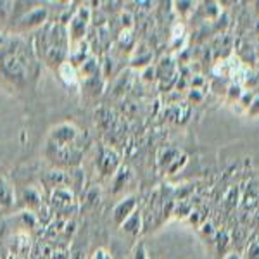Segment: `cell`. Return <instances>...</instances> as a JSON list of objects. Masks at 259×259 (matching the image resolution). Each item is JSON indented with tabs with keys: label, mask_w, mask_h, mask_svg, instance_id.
<instances>
[{
	"label": "cell",
	"mask_w": 259,
	"mask_h": 259,
	"mask_svg": "<svg viewBox=\"0 0 259 259\" xmlns=\"http://www.w3.org/2000/svg\"><path fill=\"white\" fill-rule=\"evenodd\" d=\"M185 162H187V156H183V154H180V156L175 159L173 162H171V166L168 169H166V173L168 175H175L178 169H182L183 166H185Z\"/></svg>",
	"instance_id": "obj_28"
},
{
	"label": "cell",
	"mask_w": 259,
	"mask_h": 259,
	"mask_svg": "<svg viewBox=\"0 0 259 259\" xmlns=\"http://www.w3.org/2000/svg\"><path fill=\"white\" fill-rule=\"evenodd\" d=\"M130 85H132V76H128V73L126 74L123 73L121 76L116 78L114 85H112V89H111L112 97H121V95L130 89Z\"/></svg>",
	"instance_id": "obj_22"
},
{
	"label": "cell",
	"mask_w": 259,
	"mask_h": 259,
	"mask_svg": "<svg viewBox=\"0 0 259 259\" xmlns=\"http://www.w3.org/2000/svg\"><path fill=\"white\" fill-rule=\"evenodd\" d=\"M187 38V26L183 21H177V23H173V26H171V38H169V45L173 50H177V47H182L183 41Z\"/></svg>",
	"instance_id": "obj_17"
},
{
	"label": "cell",
	"mask_w": 259,
	"mask_h": 259,
	"mask_svg": "<svg viewBox=\"0 0 259 259\" xmlns=\"http://www.w3.org/2000/svg\"><path fill=\"white\" fill-rule=\"evenodd\" d=\"M19 200L24 204V207L30 209L31 212H36L45 204L44 202V192L35 185L24 187V189L19 192Z\"/></svg>",
	"instance_id": "obj_10"
},
{
	"label": "cell",
	"mask_w": 259,
	"mask_h": 259,
	"mask_svg": "<svg viewBox=\"0 0 259 259\" xmlns=\"http://www.w3.org/2000/svg\"><path fill=\"white\" fill-rule=\"evenodd\" d=\"M90 259H112V256L109 254V250H107V249L99 247V249H95L94 252H92Z\"/></svg>",
	"instance_id": "obj_33"
},
{
	"label": "cell",
	"mask_w": 259,
	"mask_h": 259,
	"mask_svg": "<svg viewBox=\"0 0 259 259\" xmlns=\"http://www.w3.org/2000/svg\"><path fill=\"white\" fill-rule=\"evenodd\" d=\"M81 132L74 123H59L54 128H50L47 145L57 149H66L76 145L78 139H80Z\"/></svg>",
	"instance_id": "obj_4"
},
{
	"label": "cell",
	"mask_w": 259,
	"mask_h": 259,
	"mask_svg": "<svg viewBox=\"0 0 259 259\" xmlns=\"http://www.w3.org/2000/svg\"><path fill=\"white\" fill-rule=\"evenodd\" d=\"M78 71V78L80 81H89V80H94V78L100 76V62H99V57L97 56H90L83 64H80L76 68Z\"/></svg>",
	"instance_id": "obj_13"
},
{
	"label": "cell",
	"mask_w": 259,
	"mask_h": 259,
	"mask_svg": "<svg viewBox=\"0 0 259 259\" xmlns=\"http://www.w3.org/2000/svg\"><path fill=\"white\" fill-rule=\"evenodd\" d=\"M245 114H247L249 118H257V116H259V92H257V94H254V97H252V100H250L249 109H247Z\"/></svg>",
	"instance_id": "obj_29"
},
{
	"label": "cell",
	"mask_w": 259,
	"mask_h": 259,
	"mask_svg": "<svg viewBox=\"0 0 259 259\" xmlns=\"http://www.w3.org/2000/svg\"><path fill=\"white\" fill-rule=\"evenodd\" d=\"M200 232H202L204 235H214V227H212L211 221H204L202 227H200Z\"/></svg>",
	"instance_id": "obj_36"
},
{
	"label": "cell",
	"mask_w": 259,
	"mask_h": 259,
	"mask_svg": "<svg viewBox=\"0 0 259 259\" xmlns=\"http://www.w3.org/2000/svg\"><path fill=\"white\" fill-rule=\"evenodd\" d=\"M175 11L180 16V21H187L194 16V12L197 11L199 2H192V0H180V2H173Z\"/></svg>",
	"instance_id": "obj_20"
},
{
	"label": "cell",
	"mask_w": 259,
	"mask_h": 259,
	"mask_svg": "<svg viewBox=\"0 0 259 259\" xmlns=\"http://www.w3.org/2000/svg\"><path fill=\"white\" fill-rule=\"evenodd\" d=\"M121 166V156L119 152L111 145H102L99 149L97 159H95V168L99 169V173L102 177L112 178L114 173L119 169Z\"/></svg>",
	"instance_id": "obj_5"
},
{
	"label": "cell",
	"mask_w": 259,
	"mask_h": 259,
	"mask_svg": "<svg viewBox=\"0 0 259 259\" xmlns=\"http://www.w3.org/2000/svg\"><path fill=\"white\" fill-rule=\"evenodd\" d=\"M116 44H118L121 49L130 50V49L133 47V44H135V38H133V31H130V30H121V31H119V35H118V40H116Z\"/></svg>",
	"instance_id": "obj_26"
},
{
	"label": "cell",
	"mask_w": 259,
	"mask_h": 259,
	"mask_svg": "<svg viewBox=\"0 0 259 259\" xmlns=\"http://www.w3.org/2000/svg\"><path fill=\"white\" fill-rule=\"evenodd\" d=\"M49 19V9L44 6L35 7V9L28 11L26 14H23L18 21V26L16 30L18 33H28L33 30H38L45 24V21Z\"/></svg>",
	"instance_id": "obj_7"
},
{
	"label": "cell",
	"mask_w": 259,
	"mask_h": 259,
	"mask_svg": "<svg viewBox=\"0 0 259 259\" xmlns=\"http://www.w3.org/2000/svg\"><path fill=\"white\" fill-rule=\"evenodd\" d=\"M100 199H102V189H100L99 185L90 187V189L85 192V197H83L81 211H94L100 204Z\"/></svg>",
	"instance_id": "obj_16"
},
{
	"label": "cell",
	"mask_w": 259,
	"mask_h": 259,
	"mask_svg": "<svg viewBox=\"0 0 259 259\" xmlns=\"http://www.w3.org/2000/svg\"><path fill=\"white\" fill-rule=\"evenodd\" d=\"M256 227L259 228V212H257V214H256Z\"/></svg>",
	"instance_id": "obj_40"
},
{
	"label": "cell",
	"mask_w": 259,
	"mask_h": 259,
	"mask_svg": "<svg viewBox=\"0 0 259 259\" xmlns=\"http://www.w3.org/2000/svg\"><path fill=\"white\" fill-rule=\"evenodd\" d=\"M223 259H242V257H240V254H237V252H228Z\"/></svg>",
	"instance_id": "obj_38"
},
{
	"label": "cell",
	"mask_w": 259,
	"mask_h": 259,
	"mask_svg": "<svg viewBox=\"0 0 259 259\" xmlns=\"http://www.w3.org/2000/svg\"><path fill=\"white\" fill-rule=\"evenodd\" d=\"M11 44V41H9ZM28 49L26 45H21V49L12 47V50L4 52L2 50V59H0V69H2L4 76L11 80L16 85H23L28 80V66H30V59H28Z\"/></svg>",
	"instance_id": "obj_1"
},
{
	"label": "cell",
	"mask_w": 259,
	"mask_h": 259,
	"mask_svg": "<svg viewBox=\"0 0 259 259\" xmlns=\"http://www.w3.org/2000/svg\"><path fill=\"white\" fill-rule=\"evenodd\" d=\"M142 227H144V218H142V212L140 211H135L130 218L121 225V230L128 235H139Z\"/></svg>",
	"instance_id": "obj_18"
},
{
	"label": "cell",
	"mask_w": 259,
	"mask_h": 259,
	"mask_svg": "<svg viewBox=\"0 0 259 259\" xmlns=\"http://www.w3.org/2000/svg\"><path fill=\"white\" fill-rule=\"evenodd\" d=\"M130 178H132V169H130V166L126 164H121L119 169L114 173V177H112V192H119L123 190L124 185H128Z\"/></svg>",
	"instance_id": "obj_19"
},
{
	"label": "cell",
	"mask_w": 259,
	"mask_h": 259,
	"mask_svg": "<svg viewBox=\"0 0 259 259\" xmlns=\"http://www.w3.org/2000/svg\"><path fill=\"white\" fill-rule=\"evenodd\" d=\"M114 114H112V111L109 109V107H104L100 106L99 109H95V123L99 124L102 130H109L112 128V124H114Z\"/></svg>",
	"instance_id": "obj_21"
},
{
	"label": "cell",
	"mask_w": 259,
	"mask_h": 259,
	"mask_svg": "<svg viewBox=\"0 0 259 259\" xmlns=\"http://www.w3.org/2000/svg\"><path fill=\"white\" fill-rule=\"evenodd\" d=\"M69 259H87V254L83 250H74L69 254Z\"/></svg>",
	"instance_id": "obj_37"
},
{
	"label": "cell",
	"mask_w": 259,
	"mask_h": 259,
	"mask_svg": "<svg viewBox=\"0 0 259 259\" xmlns=\"http://www.w3.org/2000/svg\"><path fill=\"white\" fill-rule=\"evenodd\" d=\"M7 259H19V257H14V256H9V257H7Z\"/></svg>",
	"instance_id": "obj_41"
},
{
	"label": "cell",
	"mask_w": 259,
	"mask_h": 259,
	"mask_svg": "<svg viewBox=\"0 0 259 259\" xmlns=\"http://www.w3.org/2000/svg\"><path fill=\"white\" fill-rule=\"evenodd\" d=\"M57 74H59V78H61L62 83H64L66 87H71V89H78V87H80L78 71L69 61L62 62L59 68H57Z\"/></svg>",
	"instance_id": "obj_15"
},
{
	"label": "cell",
	"mask_w": 259,
	"mask_h": 259,
	"mask_svg": "<svg viewBox=\"0 0 259 259\" xmlns=\"http://www.w3.org/2000/svg\"><path fill=\"white\" fill-rule=\"evenodd\" d=\"M202 11H204V16H206L207 19L211 21V23H216L221 14H223V7H221L220 2H206L202 4Z\"/></svg>",
	"instance_id": "obj_23"
},
{
	"label": "cell",
	"mask_w": 259,
	"mask_h": 259,
	"mask_svg": "<svg viewBox=\"0 0 259 259\" xmlns=\"http://www.w3.org/2000/svg\"><path fill=\"white\" fill-rule=\"evenodd\" d=\"M45 185L52 187V189H59V187H68L71 189V173L64 169H50L45 173Z\"/></svg>",
	"instance_id": "obj_14"
},
{
	"label": "cell",
	"mask_w": 259,
	"mask_h": 259,
	"mask_svg": "<svg viewBox=\"0 0 259 259\" xmlns=\"http://www.w3.org/2000/svg\"><path fill=\"white\" fill-rule=\"evenodd\" d=\"M4 45H6V35H4V33H0V49H2Z\"/></svg>",
	"instance_id": "obj_39"
},
{
	"label": "cell",
	"mask_w": 259,
	"mask_h": 259,
	"mask_svg": "<svg viewBox=\"0 0 259 259\" xmlns=\"http://www.w3.org/2000/svg\"><path fill=\"white\" fill-rule=\"evenodd\" d=\"M135 211H137V195H126V197L121 199L114 206V209H112V221H114L118 227H121Z\"/></svg>",
	"instance_id": "obj_8"
},
{
	"label": "cell",
	"mask_w": 259,
	"mask_h": 259,
	"mask_svg": "<svg viewBox=\"0 0 259 259\" xmlns=\"http://www.w3.org/2000/svg\"><path fill=\"white\" fill-rule=\"evenodd\" d=\"M49 206L54 211L56 218L61 220H71L73 212L78 211V200L76 194L73 189L68 187H59V189H52L49 195Z\"/></svg>",
	"instance_id": "obj_2"
},
{
	"label": "cell",
	"mask_w": 259,
	"mask_h": 259,
	"mask_svg": "<svg viewBox=\"0 0 259 259\" xmlns=\"http://www.w3.org/2000/svg\"><path fill=\"white\" fill-rule=\"evenodd\" d=\"M7 247H9V256L30 259L33 250V239L26 230H16L7 239Z\"/></svg>",
	"instance_id": "obj_6"
},
{
	"label": "cell",
	"mask_w": 259,
	"mask_h": 259,
	"mask_svg": "<svg viewBox=\"0 0 259 259\" xmlns=\"http://www.w3.org/2000/svg\"><path fill=\"white\" fill-rule=\"evenodd\" d=\"M119 24H121V30H130L133 31L135 28V18L130 11H123L119 14Z\"/></svg>",
	"instance_id": "obj_27"
},
{
	"label": "cell",
	"mask_w": 259,
	"mask_h": 259,
	"mask_svg": "<svg viewBox=\"0 0 259 259\" xmlns=\"http://www.w3.org/2000/svg\"><path fill=\"white\" fill-rule=\"evenodd\" d=\"M157 78V71H156V66H149V68L142 69V80L144 81H154Z\"/></svg>",
	"instance_id": "obj_30"
},
{
	"label": "cell",
	"mask_w": 259,
	"mask_h": 259,
	"mask_svg": "<svg viewBox=\"0 0 259 259\" xmlns=\"http://www.w3.org/2000/svg\"><path fill=\"white\" fill-rule=\"evenodd\" d=\"M90 24H92V9L89 6H80L73 12L68 26H66L69 45L87 40V33H89Z\"/></svg>",
	"instance_id": "obj_3"
},
{
	"label": "cell",
	"mask_w": 259,
	"mask_h": 259,
	"mask_svg": "<svg viewBox=\"0 0 259 259\" xmlns=\"http://www.w3.org/2000/svg\"><path fill=\"white\" fill-rule=\"evenodd\" d=\"M152 59H154L152 49H149V45H145L142 41V44H137L133 47L132 57H130V66L133 69H145L149 66H152Z\"/></svg>",
	"instance_id": "obj_9"
},
{
	"label": "cell",
	"mask_w": 259,
	"mask_h": 259,
	"mask_svg": "<svg viewBox=\"0 0 259 259\" xmlns=\"http://www.w3.org/2000/svg\"><path fill=\"white\" fill-rule=\"evenodd\" d=\"M189 99H190L194 104L202 102V99H204V90H194V89H189Z\"/></svg>",
	"instance_id": "obj_34"
},
{
	"label": "cell",
	"mask_w": 259,
	"mask_h": 259,
	"mask_svg": "<svg viewBox=\"0 0 259 259\" xmlns=\"http://www.w3.org/2000/svg\"><path fill=\"white\" fill-rule=\"evenodd\" d=\"M133 259H149L147 249H145V245L142 244V242L137 245L135 250H133Z\"/></svg>",
	"instance_id": "obj_32"
},
{
	"label": "cell",
	"mask_w": 259,
	"mask_h": 259,
	"mask_svg": "<svg viewBox=\"0 0 259 259\" xmlns=\"http://www.w3.org/2000/svg\"><path fill=\"white\" fill-rule=\"evenodd\" d=\"M247 259H259V242H252L247 247Z\"/></svg>",
	"instance_id": "obj_35"
},
{
	"label": "cell",
	"mask_w": 259,
	"mask_h": 259,
	"mask_svg": "<svg viewBox=\"0 0 259 259\" xmlns=\"http://www.w3.org/2000/svg\"><path fill=\"white\" fill-rule=\"evenodd\" d=\"M90 56H94V54H92V45L89 40H83L74 45H69L68 61L74 66V68H78L80 64H83Z\"/></svg>",
	"instance_id": "obj_11"
},
{
	"label": "cell",
	"mask_w": 259,
	"mask_h": 259,
	"mask_svg": "<svg viewBox=\"0 0 259 259\" xmlns=\"http://www.w3.org/2000/svg\"><path fill=\"white\" fill-rule=\"evenodd\" d=\"M149 259H154V257H149Z\"/></svg>",
	"instance_id": "obj_42"
},
{
	"label": "cell",
	"mask_w": 259,
	"mask_h": 259,
	"mask_svg": "<svg viewBox=\"0 0 259 259\" xmlns=\"http://www.w3.org/2000/svg\"><path fill=\"white\" fill-rule=\"evenodd\" d=\"M244 87L239 85V83H232V85L227 89V102L228 104H233L235 106L237 102L240 100V97L244 95Z\"/></svg>",
	"instance_id": "obj_24"
},
{
	"label": "cell",
	"mask_w": 259,
	"mask_h": 259,
	"mask_svg": "<svg viewBox=\"0 0 259 259\" xmlns=\"http://www.w3.org/2000/svg\"><path fill=\"white\" fill-rule=\"evenodd\" d=\"M18 195L12 183L6 177H0V211H9L14 207Z\"/></svg>",
	"instance_id": "obj_12"
},
{
	"label": "cell",
	"mask_w": 259,
	"mask_h": 259,
	"mask_svg": "<svg viewBox=\"0 0 259 259\" xmlns=\"http://www.w3.org/2000/svg\"><path fill=\"white\" fill-rule=\"evenodd\" d=\"M240 200V189L239 187H232V189H228V192L225 194V199H223V204L228 207V209H232L233 206H237Z\"/></svg>",
	"instance_id": "obj_25"
},
{
	"label": "cell",
	"mask_w": 259,
	"mask_h": 259,
	"mask_svg": "<svg viewBox=\"0 0 259 259\" xmlns=\"http://www.w3.org/2000/svg\"><path fill=\"white\" fill-rule=\"evenodd\" d=\"M69 254L68 247H54L50 259H69Z\"/></svg>",
	"instance_id": "obj_31"
}]
</instances>
